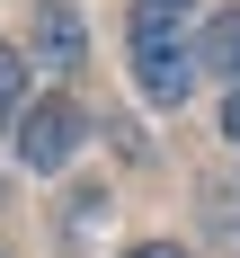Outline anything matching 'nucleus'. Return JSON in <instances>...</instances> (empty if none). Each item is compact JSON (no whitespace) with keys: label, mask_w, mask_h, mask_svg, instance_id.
Segmentation results:
<instances>
[{"label":"nucleus","mask_w":240,"mask_h":258,"mask_svg":"<svg viewBox=\"0 0 240 258\" xmlns=\"http://www.w3.org/2000/svg\"><path fill=\"white\" fill-rule=\"evenodd\" d=\"M125 53H133V89L151 107H187L196 80H205L196 72V36H187L169 9H133L125 18Z\"/></svg>","instance_id":"f257e3e1"},{"label":"nucleus","mask_w":240,"mask_h":258,"mask_svg":"<svg viewBox=\"0 0 240 258\" xmlns=\"http://www.w3.org/2000/svg\"><path fill=\"white\" fill-rule=\"evenodd\" d=\"M9 143H18V169L53 178V169H71V152L89 143V116L53 89V98H36V107H18V116H9Z\"/></svg>","instance_id":"f03ea898"},{"label":"nucleus","mask_w":240,"mask_h":258,"mask_svg":"<svg viewBox=\"0 0 240 258\" xmlns=\"http://www.w3.org/2000/svg\"><path fill=\"white\" fill-rule=\"evenodd\" d=\"M27 45H36V62H45L53 80H80V62H89V27H80V9H71V0H36Z\"/></svg>","instance_id":"7ed1b4c3"},{"label":"nucleus","mask_w":240,"mask_h":258,"mask_svg":"<svg viewBox=\"0 0 240 258\" xmlns=\"http://www.w3.org/2000/svg\"><path fill=\"white\" fill-rule=\"evenodd\" d=\"M196 72H222L240 89V9H213L205 36H196Z\"/></svg>","instance_id":"20e7f679"},{"label":"nucleus","mask_w":240,"mask_h":258,"mask_svg":"<svg viewBox=\"0 0 240 258\" xmlns=\"http://www.w3.org/2000/svg\"><path fill=\"white\" fill-rule=\"evenodd\" d=\"M27 107V53L18 45H0V134H9V116Z\"/></svg>","instance_id":"39448f33"},{"label":"nucleus","mask_w":240,"mask_h":258,"mask_svg":"<svg viewBox=\"0 0 240 258\" xmlns=\"http://www.w3.org/2000/svg\"><path fill=\"white\" fill-rule=\"evenodd\" d=\"M125 258H196V249H178V240H133Z\"/></svg>","instance_id":"423d86ee"},{"label":"nucleus","mask_w":240,"mask_h":258,"mask_svg":"<svg viewBox=\"0 0 240 258\" xmlns=\"http://www.w3.org/2000/svg\"><path fill=\"white\" fill-rule=\"evenodd\" d=\"M222 134H231V143H240V89H231V98H222Z\"/></svg>","instance_id":"0eeeda50"},{"label":"nucleus","mask_w":240,"mask_h":258,"mask_svg":"<svg viewBox=\"0 0 240 258\" xmlns=\"http://www.w3.org/2000/svg\"><path fill=\"white\" fill-rule=\"evenodd\" d=\"M133 9H169V18H178V9H187V0H133Z\"/></svg>","instance_id":"6e6552de"},{"label":"nucleus","mask_w":240,"mask_h":258,"mask_svg":"<svg viewBox=\"0 0 240 258\" xmlns=\"http://www.w3.org/2000/svg\"><path fill=\"white\" fill-rule=\"evenodd\" d=\"M0 258H9V249H0Z\"/></svg>","instance_id":"1a4fd4ad"}]
</instances>
